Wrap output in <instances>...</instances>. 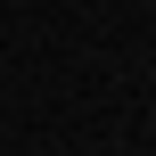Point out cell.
Listing matches in <instances>:
<instances>
[]
</instances>
